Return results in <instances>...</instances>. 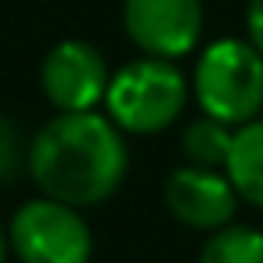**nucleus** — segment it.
I'll list each match as a JSON object with an SVG mask.
<instances>
[{
    "label": "nucleus",
    "mask_w": 263,
    "mask_h": 263,
    "mask_svg": "<svg viewBox=\"0 0 263 263\" xmlns=\"http://www.w3.org/2000/svg\"><path fill=\"white\" fill-rule=\"evenodd\" d=\"M8 256H11V234H8L4 223H0V263H8Z\"/></svg>",
    "instance_id": "ddd939ff"
},
{
    "label": "nucleus",
    "mask_w": 263,
    "mask_h": 263,
    "mask_svg": "<svg viewBox=\"0 0 263 263\" xmlns=\"http://www.w3.org/2000/svg\"><path fill=\"white\" fill-rule=\"evenodd\" d=\"M8 234L18 263H90L94 256V234L83 213L47 195H36L11 213Z\"/></svg>",
    "instance_id": "20e7f679"
},
{
    "label": "nucleus",
    "mask_w": 263,
    "mask_h": 263,
    "mask_svg": "<svg viewBox=\"0 0 263 263\" xmlns=\"http://www.w3.org/2000/svg\"><path fill=\"white\" fill-rule=\"evenodd\" d=\"M227 177L238 187L241 202L263 209V116L234 130L231 159H227Z\"/></svg>",
    "instance_id": "6e6552de"
},
{
    "label": "nucleus",
    "mask_w": 263,
    "mask_h": 263,
    "mask_svg": "<svg viewBox=\"0 0 263 263\" xmlns=\"http://www.w3.org/2000/svg\"><path fill=\"white\" fill-rule=\"evenodd\" d=\"M15 159H18V137H15V130H11L8 119H0V177L11 173Z\"/></svg>",
    "instance_id": "9b49d317"
},
{
    "label": "nucleus",
    "mask_w": 263,
    "mask_h": 263,
    "mask_svg": "<svg viewBox=\"0 0 263 263\" xmlns=\"http://www.w3.org/2000/svg\"><path fill=\"white\" fill-rule=\"evenodd\" d=\"M245 36L263 54V0H249V8H245Z\"/></svg>",
    "instance_id": "f8f14e48"
},
{
    "label": "nucleus",
    "mask_w": 263,
    "mask_h": 263,
    "mask_svg": "<svg viewBox=\"0 0 263 263\" xmlns=\"http://www.w3.org/2000/svg\"><path fill=\"white\" fill-rule=\"evenodd\" d=\"M26 170L40 195L90 209L108 202L130 170L126 134L108 112H58L26 148Z\"/></svg>",
    "instance_id": "f257e3e1"
},
{
    "label": "nucleus",
    "mask_w": 263,
    "mask_h": 263,
    "mask_svg": "<svg viewBox=\"0 0 263 263\" xmlns=\"http://www.w3.org/2000/svg\"><path fill=\"white\" fill-rule=\"evenodd\" d=\"M231 144H234V126L213 119V116H198L184 126L180 134V155L191 166H205V170H223L231 159Z\"/></svg>",
    "instance_id": "1a4fd4ad"
},
{
    "label": "nucleus",
    "mask_w": 263,
    "mask_h": 263,
    "mask_svg": "<svg viewBox=\"0 0 263 263\" xmlns=\"http://www.w3.org/2000/svg\"><path fill=\"white\" fill-rule=\"evenodd\" d=\"M162 202L170 216L191 231H220L234 223L238 216V187L231 184L227 170H205V166H177L162 184Z\"/></svg>",
    "instance_id": "0eeeda50"
},
{
    "label": "nucleus",
    "mask_w": 263,
    "mask_h": 263,
    "mask_svg": "<svg viewBox=\"0 0 263 263\" xmlns=\"http://www.w3.org/2000/svg\"><path fill=\"white\" fill-rule=\"evenodd\" d=\"M191 98L202 116L227 126H245L263 112V54L249 36H223L198 51Z\"/></svg>",
    "instance_id": "f03ea898"
},
{
    "label": "nucleus",
    "mask_w": 263,
    "mask_h": 263,
    "mask_svg": "<svg viewBox=\"0 0 263 263\" xmlns=\"http://www.w3.org/2000/svg\"><path fill=\"white\" fill-rule=\"evenodd\" d=\"M112 69L105 54L87 40H62L44 54L40 90L54 112H98L105 108Z\"/></svg>",
    "instance_id": "39448f33"
},
{
    "label": "nucleus",
    "mask_w": 263,
    "mask_h": 263,
    "mask_svg": "<svg viewBox=\"0 0 263 263\" xmlns=\"http://www.w3.org/2000/svg\"><path fill=\"white\" fill-rule=\"evenodd\" d=\"M123 29L141 54L180 62L205 29L202 0H123Z\"/></svg>",
    "instance_id": "423d86ee"
},
{
    "label": "nucleus",
    "mask_w": 263,
    "mask_h": 263,
    "mask_svg": "<svg viewBox=\"0 0 263 263\" xmlns=\"http://www.w3.org/2000/svg\"><path fill=\"white\" fill-rule=\"evenodd\" d=\"M198 263H263V231L249 223H227L202 241Z\"/></svg>",
    "instance_id": "9d476101"
},
{
    "label": "nucleus",
    "mask_w": 263,
    "mask_h": 263,
    "mask_svg": "<svg viewBox=\"0 0 263 263\" xmlns=\"http://www.w3.org/2000/svg\"><path fill=\"white\" fill-rule=\"evenodd\" d=\"M187 98H191V83L177 69V62L141 54L112 72L105 112L123 134L152 137L180 119Z\"/></svg>",
    "instance_id": "7ed1b4c3"
}]
</instances>
